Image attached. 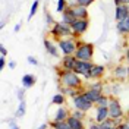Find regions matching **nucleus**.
<instances>
[{"label": "nucleus", "mask_w": 129, "mask_h": 129, "mask_svg": "<svg viewBox=\"0 0 129 129\" xmlns=\"http://www.w3.org/2000/svg\"><path fill=\"white\" fill-rule=\"evenodd\" d=\"M57 76H59V84L66 87V88H75V89H81V91L85 89L82 78L73 71H64L62 68H59L57 69Z\"/></svg>", "instance_id": "1"}, {"label": "nucleus", "mask_w": 129, "mask_h": 129, "mask_svg": "<svg viewBox=\"0 0 129 129\" xmlns=\"http://www.w3.org/2000/svg\"><path fill=\"white\" fill-rule=\"evenodd\" d=\"M78 41H79V38L72 35V37H66V38L57 40V46H59L63 56H75V51L78 48Z\"/></svg>", "instance_id": "2"}, {"label": "nucleus", "mask_w": 129, "mask_h": 129, "mask_svg": "<svg viewBox=\"0 0 129 129\" xmlns=\"http://www.w3.org/2000/svg\"><path fill=\"white\" fill-rule=\"evenodd\" d=\"M75 57L78 60H84V62H92L94 44L92 43H85V41H78V48L75 51Z\"/></svg>", "instance_id": "3"}, {"label": "nucleus", "mask_w": 129, "mask_h": 129, "mask_svg": "<svg viewBox=\"0 0 129 129\" xmlns=\"http://www.w3.org/2000/svg\"><path fill=\"white\" fill-rule=\"evenodd\" d=\"M50 35L54 38V40H60V38H66V37H72L73 32H72V28L71 25H66L63 24L62 21L57 22L50 28Z\"/></svg>", "instance_id": "4"}, {"label": "nucleus", "mask_w": 129, "mask_h": 129, "mask_svg": "<svg viewBox=\"0 0 129 129\" xmlns=\"http://www.w3.org/2000/svg\"><path fill=\"white\" fill-rule=\"evenodd\" d=\"M109 114H110V117H112L113 120H116V119H125L126 117V114H125V112H123V109H122V106H120V101L116 97H110V101H109Z\"/></svg>", "instance_id": "5"}, {"label": "nucleus", "mask_w": 129, "mask_h": 129, "mask_svg": "<svg viewBox=\"0 0 129 129\" xmlns=\"http://www.w3.org/2000/svg\"><path fill=\"white\" fill-rule=\"evenodd\" d=\"M94 64H95V63H92V62L78 60V62H76V64H75L73 72H76L81 78H84V79H91V71H92Z\"/></svg>", "instance_id": "6"}, {"label": "nucleus", "mask_w": 129, "mask_h": 129, "mask_svg": "<svg viewBox=\"0 0 129 129\" xmlns=\"http://www.w3.org/2000/svg\"><path fill=\"white\" fill-rule=\"evenodd\" d=\"M72 103H73V107H75L76 110H81V112H85V113H87V112H89V110L92 109V103H91V101H88L82 92H79L76 97H73V98H72Z\"/></svg>", "instance_id": "7"}, {"label": "nucleus", "mask_w": 129, "mask_h": 129, "mask_svg": "<svg viewBox=\"0 0 129 129\" xmlns=\"http://www.w3.org/2000/svg\"><path fill=\"white\" fill-rule=\"evenodd\" d=\"M88 26H89V21L88 19H76V21L71 25L72 32H73V37L79 38L81 35H84V34L87 32Z\"/></svg>", "instance_id": "8"}, {"label": "nucleus", "mask_w": 129, "mask_h": 129, "mask_svg": "<svg viewBox=\"0 0 129 129\" xmlns=\"http://www.w3.org/2000/svg\"><path fill=\"white\" fill-rule=\"evenodd\" d=\"M69 8L72 9L73 15L76 19H88V8H85V6H81L78 3H75V5H71Z\"/></svg>", "instance_id": "9"}, {"label": "nucleus", "mask_w": 129, "mask_h": 129, "mask_svg": "<svg viewBox=\"0 0 129 129\" xmlns=\"http://www.w3.org/2000/svg\"><path fill=\"white\" fill-rule=\"evenodd\" d=\"M113 78L116 81H123L129 78L128 75V66L126 64H117L114 69H113Z\"/></svg>", "instance_id": "10"}, {"label": "nucleus", "mask_w": 129, "mask_h": 129, "mask_svg": "<svg viewBox=\"0 0 129 129\" xmlns=\"http://www.w3.org/2000/svg\"><path fill=\"white\" fill-rule=\"evenodd\" d=\"M128 16H129V6H126V5L116 6V9H114V21L116 22H120L122 19H125Z\"/></svg>", "instance_id": "11"}, {"label": "nucleus", "mask_w": 129, "mask_h": 129, "mask_svg": "<svg viewBox=\"0 0 129 129\" xmlns=\"http://www.w3.org/2000/svg\"><path fill=\"white\" fill-rule=\"evenodd\" d=\"M76 62H78V59L75 56H63L62 62H60V68L64 69V71H73Z\"/></svg>", "instance_id": "12"}, {"label": "nucleus", "mask_w": 129, "mask_h": 129, "mask_svg": "<svg viewBox=\"0 0 129 129\" xmlns=\"http://www.w3.org/2000/svg\"><path fill=\"white\" fill-rule=\"evenodd\" d=\"M69 116H71V113H69V110L64 107V106H59L57 107L56 113H54V116H53V120L56 122H64L69 119Z\"/></svg>", "instance_id": "13"}, {"label": "nucleus", "mask_w": 129, "mask_h": 129, "mask_svg": "<svg viewBox=\"0 0 129 129\" xmlns=\"http://www.w3.org/2000/svg\"><path fill=\"white\" fill-rule=\"evenodd\" d=\"M106 75V66L104 64H94L92 71H91V79H103V76Z\"/></svg>", "instance_id": "14"}, {"label": "nucleus", "mask_w": 129, "mask_h": 129, "mask_svg": "<svg viewBox=\"0 0 129 129\" xmlns=\"http://www.w3.org/2000/svg\"><path fill=\"white\" fill-rule=\"evenodd\" d=\"M109 117H110L109 107H97L95 109V122L97 123H101V122H104Z\"/></svg>", "instance_id": "15"}, {"label": "nucleus", "mask_w": 129, "mask_h": 129, "mask_svg": "<svg viewBox=\"0 0 129 129\" xmlns=\"http://www.w3.org/2000/svg\"><path fill=\"white\" fill-rule=\"evenodd\" d=\"M44 48H46V51H47V53H50V56L59 57V53H57V46L53 43L51 38H44Z\"/></svg>", "instance_id": "16"}, {"label": "nucleus", "mask_w": 129, "mask_h": 129, "mask_svg": "<svg viewBox=\"0 0 129 129\" xmlns=\"http://www.w3.org/2000/svg\"><path fill=\"white\" fill-rule=\"evenodd\" d=\"M116 29L120 35H129V16L122 19L120 22H116Z\"/></svg>", "instance_id": "17"}, {"label": "nucleus", "mask_w": 129, "mask_h": 129, "mask_svg": "<svg viewBox=\"0 0 129 129\" xmlns=\"http://www.w3.org/2000/svg\"><path fill=\"white\" fill-rule=\"evenodd\" d=\"M75 21H76V18H75V15H73L72 9L68 6V8H66V10L62 13V22H63V24H66V25H72Z\"/></svg>", "instance_id": "18"}, {"label": "nucleus", "mask_w": 129, "mask_h": 129, "mask_svg": "<svg viewBox=\"0 0 129 129\" xmlns=\"http://www.w3.org/2000/svg\"><path fill=\"white\" fill-rule=\"evenodd\" d=\"M87 88L91 89V91H95V92L103 94V92H104V84H103L101 79H95V81H92V82H89Z\"/></svg>", "instance_id": "19"}, {"label": "nucleus", "mask_w": 129, "mask_h": 129, "mask_svg": "<svg viewBox=\"0 0 129 129\" xmlns=\"http://www.w3.org/2000/svg\"><path fill=\"white\" fill-rule=\"evenodd\" d=\"M35 82H37V78L32 73H26V75L22 76V87L24 88H31V87L35 85Z\"/></svg>", "instance_id": "20"}, {"label": "nucleus", "mask_w": 129, "mask_h": 129, "mask_svg": "<svg viewBox=\"0 0 129 129\" xmlns=\"http://www.w3.org/2000/svg\"><path fill=\"white\" fill-rule=\"evenodd\" d=\"M82 94H84V95H85V98H87L88 101H91L92 104H95V103H97V100H98V98H100V95H101L100 92L91 91V89H88L87 87H85V89L82 91Z\"/></svg>", "instance_id": "21"}, {"label": "nucleus", "mask_w": 129, "mask_h": 129, "mask_svg": "<svg viewBox=\"0 0 129 129\" xmlns=\"http://www.w3.org/2000/svg\"><path fill=\"white\" fill-rule=\"evenodd\" d=\"M68 123H69V126L71 129H85V125H84V120H81V119H76L75 116H69V119H68Z\"/></svg>", "instance_id": "22"}, {"label": "nucleus", "mask_w": 129, "mask_h": 129, "mask_svg": "<svg viewBox=\"0 0 129 129\" xmlns=\"http://www.w3.org/2000/svg\"><path fill=\"white\" fill-rule=\"evenodd\" d=\"M64 103H66V95L64 94H62V92H57V94H54V95L51 97V104L54 106H64Z\"/></svg>", "instance_id": "23"}, {"label": "nucleus", "mask_w": 129, "mask_h": 129, "mask_svg": "<svg viewBox=\"0 0 129 129\" xmlns=\"http://www.w3.org/2000/svg\"><path fill=\"white\" fill-rule=\"evenodd\" d=\"M50 128L51 129H71L68 120L64 122H56V120H51L50 122Z\"/></svg>", "instance_id": "24"}, {"label": "nucleus", "mask_w": 129, "mask_h": 129, "mask_svg": "<svg viewBox=\"0 0 129 129\" xmlns=\"http://www.w3.org/2000/svg\"><path fill=\"white\" fill-rule=\"evenodd\" d=\"M109 101H110V95L101 94L100 98L97 100V103L94 106H95V107H109Z\"/></svg>", "instance_id": "25"}, {"label": "nucleus", "mask_w": 129, "mask_h": 129, "mask_svg": "<svg viewBox=\"0 0 129 129\" xmlns=\"http://www.w3.org/2000/svg\"><path fill=\"white\" fill-rule=\"evenodd\" d=\"M26 112V104H25V101H19V104H18V109H16L15 112V117H22Z\"/></svg>", "instance_id": "26"}, {"label": "nucleus", "mask_w": 129, "mask_h": 129, "mask_svg": "<svg viewBox=\"0 0 129 129\" xmlns=\"http://www.w3.org/2000/svg\"><path fill=\"white\" fill-rule=\"evenodd\" d=\"M69 6V3H68V0H57V5H56V12L57 13H63L64 10H66V8Z\"/></svg>", "instance_id": "27"}, {"label": "nucleus", "mask_w": 129, "mask_h": 129, "mask_svg": "<svg viewBox=\"0 0 129 129\" xmlns=\"http://www.w3.org/2000/svg\"><path fill=\"white\" fill-rule=\"evenodd\" d=\"M38 6H40V0H34V3L31 5V10H29L28 19H32V18H34V15H35L37 10H38Z\"/></svg>", "instance_id": "28"}, {"label": "nucleus", "mask_w": 129, "mask_h": 129, "mask_svg": "<svg viewBox=\"0 0 129 129\" xmlns=\"http://www.w3.org/2000/svg\"><path fill=\"white\" fill-rule=\"evenodd\" d=\"M44 15H46V24H47L48 26H50V28H51V26H53V25L56 24V21H54V19H53V16L50 15V13H48V12H46V13H44Z\"/></svg>", "instance_id": "29"}, {"label": "nucleus", "mask_w": 129, "mask_h": 129, "mask_svg": "<svg viewBox=\"0 0 129 129\" xmlns=\"http://www.w3.org/2000/svg\"><path fill=\"white\" fill-rule=\"evenodd\" d=\"M71 114L75 116L76 119H81V120H84V119H85V112H81V110H76V109H75Z\"/></svg>", "instance_id": "30"}, {"label": "nucleus", "mask_w": 129, "mask_h": 129, "mask_svg": "<svg viewBox=\"0 0 129 129\" xmlns=\"http://www.w3.org/2000/svg\"><path fill=\"white\" fill-rule=\"evenodd\" d=\"M25 89H26V88H19L18 91H16L18 101H25Z\"/></svg>", "instance_id": "31"}, {"label": "nucleus", "mask_w": 129, "mask_h": 129, "mask_svg": "<svg viewBox=\"0 0 129 129\" xmlns=\"http://www.w3.org/2000/svg\"><path fill=\"white\" fill-rule=\"evenodd\" d=\"M78 5H81V6H85V8H88L89 5H92L95 0H75Z\"/></svg>", "instance_id": "32"}, {"label": "nucleus", "mask_w": 129, "mask_h": 129, "mask_svg": "<svg viewBox=\"0 0 129 129\" xmlns=\"http://www.w3.org/2000/svg\"><path fill=\"white\" fill-rule=\"evenodd\" d=\"M26 60H28V63L32 64V66H38V60H37L34 56H28L26 57Z\"/></svg>", "instance_id": "33"}, {"label": "nucleus", "mask_w": 129, "mask_h": 129, "mask_svg": "<svg viewBox=\"0 0 129 129\" xmlns=\"http://www.w3.org/2000/svg\"><path fill=\"white\" fill-rule=\"evenodd\" d=\"M8 123H9V129H19V126H18V123H16L15 119H10Z\"/></svg>", "instance_id": "34"}, {"label": "nucleus", "mask_w": 129, "mask_h": 129, "mask_svg": "<svg viewBox=\"0 0 129 129\" xmlns=\"http://www.w3.org/2000/svg\"><path fill=\"white\" fill-rule=\"evenodd\" d=\"M112 88H113L112 89V91H113V95H117V94L120 92V85H119V84H114Z\"/></svg>", "instance_id": "35"}, {"label": "nucleus", "mask_w": 129, "mask_h": 129, "mask_svg": "<svg viewBox=\"0 0 129 129\" xmlns=\"http://www.w3.org/2000/svg\"><path fill=\"white\" fill-rule=\"evenodd\" d=\"M114 2V6H119V5H126L129 6V0H113Z\"/></svg>", "instance_id": "36"}, {"label": "nucleus", "mask_w": 129, "mask_h": 129, "mask_svg": "<svg viewBox=\"0 0 129 129\" xmlns=\"http://www.w3.org/2000/svg\"><path fill=\"white\" fill-rule=\"evenodd\" d=\"M123 60H125L126 66H129V48H126V50H125V54H123Z\"/></svg>", "instance_id": "37"}, {"label": "nucleus", "mask_w": 129, "mask_h": 129, "mask_svg": "<svg viewBox=\"0 0 129 129\" xmlns=\"http://www.w3.org/2000/svg\"><path fill=\"white\" fill-rule=\"evenodd\" d=\"M116 128H117V129H129V123L126 120H123L120 125H119V126H116Z\"/></svg>", "instance_id": "38"}, {"label": "nucleus", "mask_w": 129, "mask_h": 129, "mask_svg": "<svg viewBox=\"0 0 129 129\" xmlns=\"http://www.w3.org/2000/svg\"><path fill=\"white\" fill-rule=\"evenodd\" d=\"M6 66V60H5V56H0V71H3Z\"/></svg>", "instance_id": "39"}, {"label": "nucleus", "mask_w": 129, "mask_h": 129, "mask_svg": "<svg viewBox=\"0 0 129 129\" xmlns=\"http://www.w3.org/2000/svg\"><path fill=\"white\" fill-rule=\"evenodd\" d=\"M88 129H100V125L95 123V122H91V123H89V126H88Z\"/></svg>", "instance_id": "40"}, {"label": "nucleus", "mask_w": 129, "mask_h": 129, "mask_svg": "<svg viewBox=\"0 0 129 129\" xmlns=\"http://www.w3.org/2000/svg\"><path fill=\"white\" fill-rule=\"evenodd\" d=\"M8 54V50L5 46H0V56H6Z\"/></svg>", "instance_id": "41"}, {"label": "nucleus", "mask_w": 129, "mask_h": 129, "mask_svg": "<svg viewBox=\"0 0 129 129\" xmlns=\"http://www.w3.org/2000/svg\"><path fill=\"white\" fill-rule=\"evenodd\" d=\"M8 64H9V68H10V69H15V68H16V62H15V60H10Z\"/></svg>", "instance_id": "42"}, {"label": "nucleus", "mask_w": 129, "mask_h": 129, "mask_svg": "<svg viewBox=\"0 0 129 129\" xmlns=\"http://www.w3.org/2000/svg\"><path fill=\"white\" fill-rule=\"evenodd\" d=\"M48 128H50V123H43V125L38 126V129H48Z\"/></svg>", "instance_id": "43"}, {"label": "nucleus", "mask_w": 129, "mask_h": 129, "mask_svg": "<svg viewBox=\"0 0 129 129\" xmlns=\"http://www.w3.org/2000/svg\"><path fill=\"white\" fill-rule=\"evenodd\" d=\"M19 29H21V24H16L15 28H13V31H15V32H19Z\"/></svg>", "instance_id": "44"}, {"label": "nucleus", "mask_w": 129, "mask_h": 129, "mask_svg": "<svg viewBox=\"0 0 129 129\" xmlns=\"http://www.w3.org/2000/svg\"><path fill=\"white\" fill-rule=\"evenodd\" d=\"M107 129H117L116 126H110V128H107Z\"/></svg>", "instance_id": "45"}, {"label": "nucleus", "mask_w": 129, "mask_h": 129, "mask_svg": "<svg viewBox=\"0 0 129 129\" xmlns=\"http://www.w3.org/2000/svg\"><path fill=\"white\" fill-rule=\"evenodd\" d=\"M125 120H126V122H128V123H129V117H125Z\"/></svg>", "instance_id": "46"}, {"label": "nucleus", "mask_w": 129, "mask_h": 129, "mask_svg": "<svg viewBox=\"0 0 129 129\" xmlns=\"http://www.w3.org/2000/svg\"><path fill=\"white\" fill-rule=\"evenodd\" d=\"M126 117H129V112H128V114H126Z\"/></svg>", "instance_id": "47"}, {"label": "nucleus", "mask_w": 129, "mask_h": 129, "mask_svg": "<svg viewBox=\"0 0 129 129\" xmlns=\"http://www.w3.org/2000/svg\"><path fill=\"white\" fill-rule=\"evenodd\" d=\"M128 75H129V66H128Z\"/></svg>", "instance_id": "48"}]
</instances>
